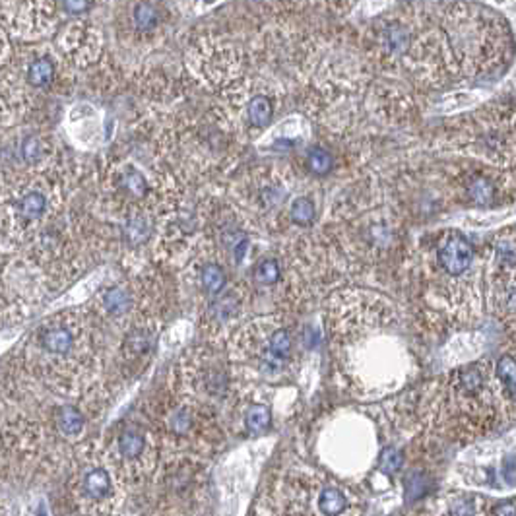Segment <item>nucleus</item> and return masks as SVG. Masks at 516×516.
I'll use <instances>...</instances> for the list:
<instances>
[{
	"mask_svg": "<svg viewBox=\"0 0 516 516\" xmlns=\"http://www.w3.org/2000/svg\"><path fill=\"white\" fill-rule=\"evenodd\" d=\"M55 14V0H0V28L22 40H37L53 30Z\"/></svg>",
	"mask_w": 516,
	"mask_h": 516,
	"instance_id": "1",
	"label": "nucleus"
},
{
	"mask_svg": "<svg viewBox=\"0 0 516 516\" xmlns=\"http://www.w3.org/2000/svg\"><path fill=\"white\" fill-rule=\"evenodd\" d=\"M60 49L74 60H90L99 51V33L87 26V23L77 22L60 35Z\"/></svg>",
	"mask_w": 516,
	"mask_h": 516,
	"instance_id": "2",
	"label": "nucleus"
},
{
	"mask_svg": "<svg viewBox=\"0 0 516 516\" xmlns=\"http://www.w3.org/2000/svg\"><path fill=\"white\" fill-rule=\"evenodd\" d=\"M474 260V249L468 243V239L462 235H452L447 239L443 249L439 250V262L443 270L450 276H460L472 267Z\"/></svg>",
	"mask_w": 516,
	"mask_h": 516,
	"instance_id": "3",
	"label": "nucleus"
},
{
	"mask_svg": "<svg viewBox=\"0 0 516 516\" xmlns=\"http://www.w3.org/2000/svg\"><path fill=\"white\" fill-rule=\"evenodd\" d=\"M57 77V59L51 53H35L26 65V78L28 84L35 90L51 86Z\"/></svg>",
	"mask_w": 516,
	"mask_h": 516,
	"instance_id": "4",
	"label": "nucleus"
},
{
	"mask_svg": "<svg viewBox=\"0 0 516 516\" xmlns=\"http://www.w3.org/2000/svg\"><path fill=\"white\" fill-rule=\"evenodd\" d=\"M289 351H292V336H289L287 330H278L270 338L268 351L264 361H267V365H272V367H278V365H282V361L289 356Z\"/></svg>",
	"mask_w": 516,
	"mask_h": 516,
	"instance_id": "5",
	"label": "nucleus"
},
{
	"mask_svg": "<svg viewBox=\"0 0 516 516\" xmlns=\"http://www.w3.org/2000/svg\"><path fill=\"white\" fill-rule=\"evenodd\" d=\"M84 489L92 499H104L111 491V477L105 470L97 468L87 472L84 477Z\"/></svg>",
	"mask_w": 516,
	"mask_h": 516,
	"instance_id": "6",
	"label": "nucleus"
},
{
	"mask_svg": "<svg viewBox=\"0 0 516 516\" xmlns=\"http://www.w3.org/2000/svg\"><path fill=\"white\" fill-rule=\"evenodd\" d=\"M72 344H74V336H72V332H68L67 329L47 330V334L43 336V346H45V349L51 351V354H57V356L68 354Z\"/></svg>",
	"mask_w": 516,
	"mask_h": 516,
	"instance_id": "7",
	"label": "nucleus"
},
{
	"mask_svg": "<svg viewBox=\"0 0 516 516\" xmlns=\"http://www.w3.org/2000/svg\"><path fill=\"white\" fill-rule=\"evenodd\" d=\"M249 119L258 129H264L272 121V104L268 97L257 95L249 104Z\"/></svg>",
	"mask_w": 516,
	"mask_h": 516,
	"instance_id": "8",
	"label": "nucleus"
},
{
	"mask_svg": "<svg viewBox=\"0 0 516 516\" xmlns=\"http://www.w3.org/2000/svg\"><path fill=\"white\" fill-rule=\"evenodd\" d=\"M346 505H348V501H346L344 493L339 489H336V487H326L321 493V497H319L321 511L324 514H329V516L339 514L346 509Z\"/></svg>",
	"mask_w": 516,
	"mask_h": 516,
	"instance_id": "9",
	"label": "nucleus"
},
{
	"mask_svg": "<svg viewBox=\"0 0 516 516\" xmlns=\"http://www.w3.org/2000/svg\"><path fill=\"white\" fill-rule=\"evenodd\" d=\"M200 282H203L206 294L216 295L225 287L228 278H225V272L218 267V264H208V267H204L203 274H200Z\"/></svg>",
	"mask_w": 516,
	"mask_h": 516,
	"instance_id": "10",
	"label": "nucleus"
},
{
	"mask_svg": "<svg viewBox=\"0 0 516 516\" xmlns=\"http://www.w3.org/2000/svg\"><path fill=\"white\" fill-rule=\"evenodd\" d=\"M18 208H20L22 216L26 220H37L43 216V212L47 208V200L41 193H28L20 200Z\"/></svg>",
	"mask_w": 516,
	"mask_h": 516,
	"instance_id": "11",
	"label": "nucleus"
},
{
	"mask_svg": "<svg viewBox=\"0 0 516 516\" xmlns=\"http://www.w3.org/2000/svg\"><path fill=\"white\" fill-rule=\"evenodd\" d=\"M57 420H59L60 431L65 433V435H68V437L78 435L84 430V418H82V413L77 408H62L59 412Z\"/></svg>",
	"mask_w": 516,
	"mask_h": 516,
	"instance_id": "12",
	"label": "nucleus"
},
{
	"mask_svg": "<svg viewBox=\"0 0 516 516\" xmlns=\"http://www.w3.org/2000/svg\"><path fill=\"white\" fill-rule=\"evenodd\" d=\"M144 447H146V440L138 431H124L119 437V450L124 458L140 457Z\"/></svg>",
	"mask_w": 516,
	"mask_h": 516,
	"instance_id": "13",
	"label": "nucleus"
},
{
	"mask_svg": "<svg viewBox=\"0 0 516 516\" xmlns=\"http://www.w3.org/2000/svg\"><path fill=\"white\" fill-rule=\"evenodd\" d=\"M495 373L501 379L502 386H505L509 398H514L516 394V369H514V359L511 356H502L497 361V367Z\"/></svg>",
	"mask_w": 516,
	"mask_h": 516,
	"instance_id": "14",
	"label": "nucleus"
},
{
	"mask_svg": "<svg viewBox=\"0 0 516 516\" xmlns=\"http://www.w3.org/2000/svg\"><path fill=\"white\" fill-rule=\"evenodd\" d=\"M245 423L249 427V431L253 433H260V431H267L270 423H272V415L270 410L267 406H253L249 408L247 415H245Z\"/></svg>",
	"mask_w": 516,
	"mask_h": 516,
	"instance_id": "15",
	"label": "nucleus"
},
{
	"mask_svg": "<svg viewBox=\"0 0 516 516\" xmlns=\"http://www.w3.org/2000/svg\"><path fill=\"white\" fill-rule=\"evenodd\" d=\"M430 485H431V480L425 474L421 472L412 474L406 480V501L413 502V501L423 499L427 493H430Z\"/></svg>",
	"mask_w": 516,
	"mask_h": 516,
	"instance_id": "16",
	"label": "nucleus"
},
{
	"mask_svg": "<svg viewBox=\"0 0 516 516\" xmlns=\"http://www.w3.org/2000/svg\"><path fill=\"white\" fill-rule=\"evenodd\" d=\"M104 303L111 314H122L131 309V297L122 287H111L104 295Z\"/></svg>",
	"mask_w": 516,
	"mask_h": 516,
	"instance_id": "17",
	"label": "nucleus"
},
{
	"mask_svg": "<svg viewBox=\"0 0 516 516\" xmlns=\"http://www.w3.org/2000/svg\"><path fill=\"white\" fill-rule=\"evenodd\" d=\"M307 166L314 175H329L332 171V156L322 148H312L307 154Z\"/></svg>",
	"mask_w": 516,
	"mask_h": 516,
	"instance_id": "18",
	"label": "nucleus"
},
{
	"mask_svg": "<svg viewBox=\"0 0 516 516\" xmlns=\"http://www.w3.org/2000/svg\"><path fill=\"white\" fill-rule=\"evenodd\" d=\"M280 280V264L274 258L262 260L255 268V282L260 285H274Z\"/></svg>",
	"mask_w": 516,
	"mask_h": 516,
	"instance_id": "19",
	"label": "nucleus"
},
{
	"mask_svg": "<svg viewBox=\"0 0 516 516\" xmlns=\"http://www.w3.org/2000/svg\"><path fill=\"white\" fill-rule=\"evenodd\" d=\"M470 196L475 204L480 206H487L493 203L495 198V188L491 185V181H487L485 177H477L472 185H470Z\"/></svg>",
	"mask_w": 516,
	"mask_h": 516,
	"instance_id": "20",
	"label": "nucleus"
},
{
	"mask_svg": "<svg viewBox=\"0 0 516 516\" xmlns=\"http://www.w3.org/2000/svg\"><path fill=\"white\" fill-rule=\"evenodd\" d=\"M404 466V455L396 447H385L379 455V468L385 474H396Z\"/></svg>",
	"mask_w": 516,
	"mask_h": 516,
	"instance_id": "21",
	"label": "nucleus"
},
{
	"mask_svg": "<svg viewBox=\"0 0 516 516\" xmlns=\"http://www.w3.org/2000/svg\"><path fill=\"white\" fill-rule=\"evenodd\" d=\"M134 23H136V28L140 30V32H149L152 30L156 23H158V14H156V10L152 5H138L134 8Z\"/></svg>",
	"mask_w": 516,
	"mask_h": 516,
	"instance_id": "22",
	"label": "nucleus"
},
{
	"mask_svg": "<svg viewBox=\"0 0 516 516\" xmlns=\"http://www.w3.org/2000/svg\"><path fill=\"white\" fill-rule=\"evenodd\" d=\"M292 220L299 225H309L314 222V204L311 198H297L292 206Z\"/></svg>",
	"mask_w": 516,
	"mask_h": 516,
	"instance_id": "23",
	"label": "nucleus"
},
{
	"mask_svg": "<svg viewBox=\"0 0 516 516\" xmlns=\"http://www.w3.org/2000/svg\"><path fill=\"white\" fill-rule=\"evenodd\" d=\"M460 386L466 393H477L484 386V375L477 367H466L460 371Z\"/></svg>",
	"mask_w": 516,
	"mask_h": 516,
	"instance_id": "24",
	"label": "nucleus"
},
{
	"mask_svg": "<svg viewBox=\"0 0 516 516\" xmlns=\"http://www.w3.org/2000/svg\"><path fill=\"white\" fill-rule=\"evenodd\" d=\"M122 186L127 188V193H131L132 196H144L146 188H148L146 179L138 171H129L127 175H124Z\"/></svg>",
	"mask_w": 516,
	"mask_h": 516,
	"instance_id": "25",
	"label": "nucleus"
},
{
	"mask_svg": "<svg viewBox=\"0 0 516 516\" xmlns=\"http://www.w3.org/2000/svg\"><path fill=\"white\" fill-rule=\"evenodd\" d=\"M149 235V225L146 220L142 218H136V220H131L127 223V237H129V241L132 243H142L146 241Z\"/></svg>",
	"mask_w": 516,
	"mask_h": 516,
	"instance_id": "26",
	"label": "nucleus"
},
{
	"mask_svg": "<svg viewBox=\"0 0 516 516\" xmlns=\"http://www.w3.org/2000/svg\"><path fill=\"white\" fill-rule=\"evenodd\" d=\"M22 156L26 161H37L41 158V142L37 138H26L22 144Z\"/></svg>",
	"mask_w": 516,
	"mask_h": 516,
	"instance_id": "27",
	"label": "nucleus"
},
{
	"mask_svg": "<svg viewBox=\"0 0 516 516\" xmlns=\"http://www.w3.org/2000/svg\"><path fill=\"white\" fill-rule=\"evenodd\" d=\"M60 3L68 14H82L90 6V0H60Z\"/></svg>",
	"mask_w": 516,
	"mask_h": 516,
	"instance_id": "28",
	"label": "nucleus"
},
{
	"mask_svg": "<svg viewBox=\"0 0 516 516\" xmlns=\"http://www.w3.org/2000/svg\"><path fill=\"white\" fill-rule=\"evenodd\" d=\"M514 475H516V472H514V457L511 455V457H507L505 460H502V480H505L509 485H514Z\"/></svg>",
	"mask_w": 516,
	"mask_h": 516,
	"instance_id": "29",
	"label": "nucleus"
},
{
	"mask_svg": "<svg viewBox=\"0 0 516 516\" xmlns=\"http://www.w3.org/2000/svg\"><path fill=\"white\" fill-rule=\"evenodd\" d=\"M8 57V37L6 32L0 28V62Z\"/></svg>",
	"mask_w": 516,
	"mask_h": 516,
	"instance_id": "30",
	"label": "nucleus"
},
{
	"mask_svg": "<svg viewBox=\"0 0 516 516\" xmlns=\"http://www.w3.org/2000/svg\"><path fill=\"white\" fill-rule=\"evenodd\" d=\"M173 423H175V430H177V431H185L186 425H188V418H186L185 413H179L177 418H175Z\"/></svg>",
	"mask_w": 516,
	"mask_h": 516,
	"instance_id": "31",
	"label": "nucleus"
},
{
	"mask_svg": "<svg viewBox=\"0 0 516 516\" xmlns=\"http://www.w3.org/2000/svg\"><path fill=\"white\" fill-rule=\"evenodd\" d=\"M493 512L495 514H507V516H514V502H509L507 507H497V509H493Z\"/></svg>",
	"mask_w": 516,
	"mask_h": 516,
	"instance_id": "32",
	"label": "nucleus"
}]
</instances>
